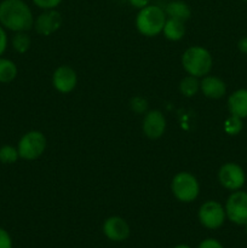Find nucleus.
<instances>
[{"instance_id":"obj_22","label":"nucleus","mask_w":247,"mask_h":248,"mask_svg":"<svg viewBox=\"0 0 247 248\" xmlns=\"http://www.w3.org/2000/svg\"><path fill=\"white\" fill-rule=\"evenodd\" d=\"M130 107L136 114H142L147 111L148 102L143 97H133L130 102Z\"/></svg>"},{"instance_id":"obj_3","label":"nucleus","mask_w":247,"mask_h":248,"mask_svg":"<svg viewBox=\"0 0 247 248\" xmlns=\"http://www.w3.org/2000/svg\"><path fill=\"white\" fill-rule=\"evenodd\" d=\"M166 22V14L156 5H148L140 9L136 18L138 31L144 36H155L164 29Z\"/></svg>"},{"instance_id":"obj_8","label":"nucleus","mask_w":247,"mask_h":248,"mask_svg":"<svg viewBox=\"0 0 247 248\" xmlns=\"http://www.w3.org/2000/svg\"><path fill=\"white\" fill-rule=\"evenodd\" d=\"M218 181L228 190L236 191L244 186L246 182V174L241 166L234 162H227L219 169Z\"/></svg>"},{"instance_id":"obj_26","label":"nucleus","mask_w":247,"mask_h":248,"mask_svg":"<svg viewBox=\"0 0 247 248\" xmlns=\"http://www.w3.org/2000/svg\"><path fill=\"white\" fill-rule=\"evenodd\" d=\"M6 46H7V35L6 33H5L4 28L0 26V56L5 52Z\"/></svg>"},{"instance_id":"obj_18","label":"nucleus","mask_w":247,"mask_h":248,"mask_svg":"<svg viewBox=\"0 0 247 248\" xmlns=\"http://www.w3.org/2000/svg\"><path fill=\"white\" fill-rule=\"evenodd\" d=\"M199 89H200V82H199L198 78L193 77V75H188L186 78H184L179 84V91L185 97L195 96Z\"/></svg>"},{"instance_id":"obj_6","label":"nucleus","mask_w":247,"mask_h":248,"mask_svg":"<svg viewBox=\"0 0 247 248\" xmlns=\"http://www.w3.org/2000/svg\"><path fill=\"white\" fill-rule=\"evenodd\" d=\"M225 215L230 222L237 225L247 224V193L234 191L225 203Z\"/></svg>"},{"instance_id":"obj_11","label":"nucleus","mask_w":247,"mask_h":248,"mask_svg":"<svg viewBox=\"0 0 247 248\" xmlns=\"http://www.w3.org/2000/svg\"><path fill=\"white\" fill-rule=\"evenodd\" d=\"M61 26H62V16L55 9L45 10V12L39 15L36 21L34 22L35 31L45 36L55 33L57 29H60Z\"/></svg>"},{"instance_id":"obj_16","label":"nucleus","mask_w":247,"mask_h":248,"mask_svg":"<svg viewBox=\"0 0 247 248\" xmlns=\"http://www.w3.org/2000/svg\"><path fill=\"white\" fill-rule=\"evenodd\" d=\"M164 35L166 36V39L171 41H178L185 34V27H184V22L178 21V19L169 18L165 22L164 29Z\"/></svg>"},{"instance_id":"obj_30","label":"nucleus","mask_w":247,"mask_h":248,"mask_svg":"<svg viewBox=\"0 0 247 248\" xmlns=\"http://www.w3.org/2000/svg\"><path fill=\"white\" fill-rule=\"evenodd\" d=\"M245 227H246V232H247V224H246V225H245Z\"/></svg>"},{"instance_id":"obj_31","label":"nucleus","mask_w":247,"mask_h":248,"mask_svg":"<svg viewBox=\"0 0 247 248\" xmlns=\"http://www.w3.org/2000/svg\"><path fill=\"white\" fill-rule=\"evenodd\" d=\"M245 1H246V2H247V0H245Z\"/></svg>"},{"instance_id":"obj_14","label":"nucleus","mask_w":247,"mask_h":248,"mask_svg":"<svg viewBox=\"0 0 247 248\" xmlns=\"http://www.w3.org/2000/svg\"><path fill=\"white\" fill-rule=\"evenodd\" d=\"M228 109L230 114L240 119L247 118V90H236L228 98Z\"/></svg>"},{"instance_id":"obj_5","label":"nucleus","mask_w":247,"mask_h":248,"mask_svg":"<svg viewBox=\"0 0 247 248\" xmlns=\"http://www.w3.org/2000/svg\"><path fill=\"white\" fill-rule=\"evenodd\" d=\"M46 149V137L40 131H29L19 140L18 150L19 157L24 160H35L43 155Z\"/></svg>"},{"instance_id":"obj_27","label":"nucleus","mask_w":247,"mask_h":248,"mask_svg":"<svg viewBox=\"0 0 247 248\" xmlns=\"http://www.w3.org/2000/svg\"><path fill=\"white\" fill-rule=\"evenodd\" d=\"M150 2V0H130V4L133 7H137V9H143V7L148 6Z\"/></svg>"},{"instance_id":"obj_29","label":"nucleus","mask_w":247,"mask_h":248,"mask_svg":"<svg viewBox=\"0 0 247 248\" xmlns=\"http://www.w3.org/2000/svg\"><path fill=\"white\" fill-rule=\"evenodd\" d=\"M174 248H190L188 246V245H178V246H176Z\"/></svg>"},{"instance_id":"obj_23","label":"nucleus","mask_w":247,"mask_h":248,"mask_svg":"<svg viewBox=\"0 0 247 248\" xmlns=\"http://www.w3.org/2000/svg\"><path fill=\"white\" fill-rule=\"evenodd\" d=\"M62 0H33L34 4L44 10H52L61 4Z\"/></svg>"},{"instance_id":"obj_2","label":"nucleus","mask_w":247,"mask_h":248,"mask_svg":"<svg viewBox=\"0 0 247 248\" xmlns=\"http://www.w3.org/2000/svg\"><path fill=\"white\" fill-rule=\"evenodd\" d=\"M182 65L189 75L206 77L212 69V56L201 46H191L182 56Z\"/></svg>"},{"instance_id":"obj_10","label":"nucleus","mask_w":247,"mask_h":248,"mask_svg":"<svg viewBox=\"0 0 247 248\" xmlns=\"http://www.w3.org/2000/svg\"><path fill=\"white\" fill-rule=\"evenodd\" d=\"M77 82V73L68 65H61L55 70L52 75V84L57 91L68 93L75 89Z\"/></svg>"},{"instance_id":"obj_4","label":"nucleus","mask_w":247,"mask_h":248,"mask_svg":"<svg viewBox=\"0 0 247 248\" xmlns=\"http://www.w3.org/2000/svg\"><path fill=\"white\" fill-rule=\"evenodd\" d=\"M171 189L177 200L182 202H191L198 198L200 186L198 179L191 173L179 172L172 179Z\"/></svg>"},{"instance_id":"obj_20","label":"nucleus","mask_w":247,"mask_h":248,"mask_svg":"<svg viewBox=\"0 0 247 248\" xmlns=\"http://www.w3.org/2000/svg\"><path fill=\"white\" fill-rule=\"evenodd\" d=\"M18 150L11 145H4L0 148V162L2 164H14L18 160Z\"/></svg>"},{"instance_id":"obj_25","label":"nucleus","mask_w":247,"mask_h":248,"mask_svg":"<svg viewBox=\"0 0 247 248\" xmlns=\"http://www.w3.org/2000/svg\"><path fill=\"white\" fill-rule=\"evenodd\" d=\"M199 248H224L219 241L215 239H206L199 245Z\"/></svg>"},{"instance_id":"obj_13","label":"nucleus","mask_w":247,"mask_h":248,"mask_svg":"<svg viewBox=\"0 0 247 248\" xmlns=\"http://www.w3.org/2000/svg\"><path fill=\"white\" fill-rule=\"evenodd\" d=\"M200 89L202 93L205 94L207 98L211 99H219L227 92V86L225 82L222 79L217 77H211V75H206L200 82Z\"/></svg>"},{"instance_id":"obj_24","label":"nucleus","mask_w":247,"mask_h":248,"mask_svg":"<svg viewBox=\"0 0 247 248\" xmlns=\"http://www.w3.org/2000/svg\"><path fill=\"white\" fill-rule=\"evenodd\" d=\"M0 248H12L11 236L2 228H0Z\"/></svg>"},{"instance_id":"obj_15","label":"nucleus","mask_w":247,"mask_h":248,"mask_svg":"<svg viewBox=\"0 0 247 248\" xmlns=\"http://www.w3.org/2000/svg\"><path fill=\"white\" fill-rule=\"evenodd\" d=\"M165 14L169 16V18L178 19V21L185 22L188 21L189 17L191 16V10L188 5L181 0L171 1L166 5Z\"/></svg>"},{"instance_id":"obj_7","label":"nucleus","mask_w":247,"mask_h":248,"mask_svg":"<svg viewBox=\"0 0 247 248\" xmlns=\"http://www.w3.org/2000/svg\"><path fill=\"white\" fill-rule=\"evenodd\" d=\"M225 208L217 201H206L199 210V220L207 229H218L224 223Z\"/></svg>"},{"instance_id":"obj_1","label":"nucleus","mask_w":247,"mask_h":248,"mask_svg":"<svg viewBox=\"0 0 247 248\" xmlns=\"http://www.w3.org/2000/svg\"><path fill=\"white\" fill-rule=\"evenodd\" d=\"M0 23L16 33L27 31L34 26V17L23 0H2L0 2Z\"/></svg>"},{"instance_id":"obj_12","label":"nucleus","mask_w":247,"mask_h":248,"mask_svg":"<svg viewBox=\"0 0 247 248\" xmlns=\"http://www.w3.org/2000/svg\"><path fill=\"white\" fill-rule=\"evenodd\" d=\"M103 232L111 241L120 242L130 236V227L125 219L114 216L104 222Z\"/></svg>"},{"instance_id":"obj_19","label":"nucleus","mask_w":247,"mask_h":248,"mask_svg":"<svg viewBox=\"0 0 247 248\" xmlns=\"http://www.w3.org/2000/svg\"><path fill=\"white\" fill-rule=\"evenodd\" d=\"M12 46L19 53H24L31 47V38L24 31H17L12 38Z\"/></svg>"},{"instance_id":"obj_17","label":"nucleus","mask_w":247,"mask_h":248,"mask_svg":"<svg viewBox=\"0 0 247 248\" xmlns=\"http://www.w3.org/2000/svg\"><path fill=\"white\" fill-rule=\"evenodd\" d=\"M17 77V67L12 61L0 58V82H10Z\"/></svg>"},{"instance_id":"obj_21","label":"nucleus","mask_w":247,"mask_h":248,"mask_svg":"<svg viewBox=\"0 0 247 248\" xmlns=\"http://www.w3.org/2000/svg\"><path fill=\"white\" fill-rule=\"evenodd\" d=\"M224 130L230 136L239 135L242 130V119L234 115H230L224 123Z\"/></svg>"},{"instance_id":"obj_9","label":"nucleus","mask_w":247,"mask_h":248,"mask_svg":"<svg viewBox=\"0 0 247 248\" xmlns=\"http://www.w3.org/2000/svg\"><path fill=\"white\" fill-rule=\"evenodd\" d=\"M143 132L150 140L161 137L166 128V119L160 110H150L143 119Z\"/></svg>"},{"instance_id":"obj_28","label":"nucleus","mask_w":247,"mask_h":248,"mask_svg":"<svg viewBox=\"0 0 247 248\" xmlns=\"http://www.w3.org/2000/svg\"><path fill=\"white\" fill-rule=\"evenodd\" d=\"M237 48H239L242 53H246L247 55V36H244V38L240 39L239 43H237Z\"/></svg>"}]
</instances>
